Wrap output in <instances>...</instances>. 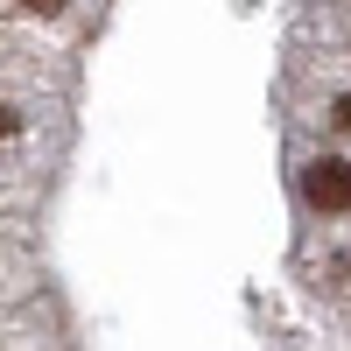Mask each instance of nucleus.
Listing matches in <instances>:
<instances>
[{"label": "nucleus", "instance_id": "1", "mask_svg": "<svg viewBox=\"0 0 351 351\" xmlns=\"http://www.w3.org/2000/svg\"><path fill=\"white\" fill-rule=\"evenodd\" d=\"M302 197L316 211H351V162L344 155H316L302 169Z\"/></svg>", "mask_w": 351, "mask_h": 351}, {"label": "nucleus", "instance_id": "2", "mask_svg": "<svg viewBox=\"0 0 351 351\" xmlns=\"http://www.w3.org/2000/svg\"><path fill=\"white\" fill-rule=\"evenodd\" d=\"M330 127H337V134H351V99H337V106H330Z\"/></svg>", "mask_w": 351, "mask_h": 351}, {"label": "nucleus", "instance_id": "3", "mask_svg": "<svg viewBox=\"0 0 351 351\" xmlns=\"http://www.w3.org/2000/svg\"><path fill=\"white\" fill-rule=\"evenodd\" d=\"M21 8H28V14H56V8H64V0H21Z\"/></svg>", "mask_w": 351, "mask_h": 351}, {"label": "nucleus", "instance_id": "4", "mask_svg": "<svg viewBox=\"0 0 351 351\" xmlns=\"http://www.w3.org/2000/svg\"><path fill=\"white\" fill-rule=\"evenodd\" d=\"M0 134H21V112H8V106H0Z\"/></svg>", "mask_w": 351, "mask_h": 351}]
</instances>
